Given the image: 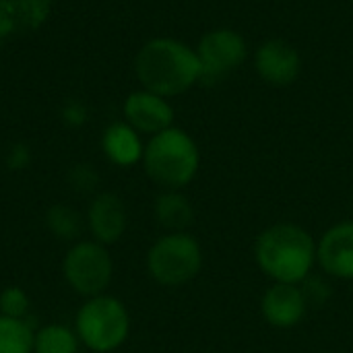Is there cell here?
Segmentation results:
<instances>
[{"mask_svg": "<svg viewBox=\"0 0 353 353\" xmlns=\"http://www.w3.org/2000/svg\"><path fill=\"white\" fill-rule=\"evenodd\" d=\"M254 261L273 283L300 285L312 275L316 265V240L306 228L279 221L259 234Z\"/></svg>", "mask_w": 353, "mask_h": 353, "instance_id": "obj_1", "label": "cell"}, {"mask_svg": "<svg viewBox=\"0 0 353 353\" xmlns=\"http://www.w3.org/2000/svg\"><path fill=\"white\" fill-rule=\"evenodd\" d=\"M137 74L147 91L172 97L201 79V64L196 52L182 41L153 39L137 56Z\"/></svg>", "mask_w": 353, "mask_h": 353, "instance_id": "obj_2", "label": "cell"}, {"mask_svg": "<svg viewBox=\"0 0 353 353\" xmlns=\"http://www.w3.org/2000/svg\"><path fill=\"white\" fill-rule=\"evenodd\" d=\"M143 163L147 176L157 186L165 190H180L194 180L201 155L190 134L170 126L168 130L153 134L143 153Z\"/></svg>", "mask_w": 353, "mask_h": 353, "instance_id": "obj_3", "label": "cell"}, {"mask_svg": "<svg viewBox=\"0 0 353 353\" xmlns=\"http://www.w3.org/2000/svg\"><path fill=\"white\" fill-rule=\"evenodd\" d=\"M205 254L201 242L188 232L161 236L147 252V271L163 288H182L203 271Z\"/></svg>", "mask_w": 353, "mask_h": 353, "instance_id": "obj_4", "label": "cell"}, {"mask_svg": "<svg viewBox=\"0 0 353 353\" xmlns=\"http://www.w3.org/2000/svg\"><path fill=\"white\" fill-rule=\"evenodd\" d=\"M130 333L126 306L112 296L89 298L77 312V335L85 347L95 353L118 350Z\"/></svg>", "mask_w": 353, "mask_h": 353, "instance_id": "obj_5", "label": "cell"}, {"mask_svg": "<svg viewBox=\"0 0 353 353\" xmlns=\"http://www.w3.org/2000/svg\"><path fill=\"white\" fill-rule=\"evenodd\" d=\"M66 283L85 298H95L105 292L114 275V263L108 248L99 242L74 244L62 263Z\"/></svg>", "mask_w": 353, "mask_h": 353, "instance_id": "obj_6", "label": "cell"}, {"mask_svg": "<svg viewBox=\"0 0 353 353\" xmlns=\"http://www.w3.org/2000/svg\"><path fill=\"white\" fill-rule=\"evenodd\" d=\"M246 41L234 29H213L209 31L196 48L201 79L207 85L217 83L232 70H236L246 60Z\"/></svg>", "mask_w": 353, "mask_h": 353, "instance_id": "obj_7", "label": "cell"}, {"mask_svg": "<svg viewBox=\"0 0 353 353\" xmlns=\"http://www.w3.org/2000/svg\"><path fill=\"white\" fill-rule=\"evenodd\" d=\"M316 265L333 279L353 281V221L331 225L316 240Z\"/></svg>", "mask_w": 353, "mask_h": 353, "instance_id": "obj_8", "label": "cell"}, {"mask_svg": "<svg viewBox=\"0 0 353 353\" xmlns=\"http://www.w3.org/2000/svg\"><path fill=\"white\" fill-rule=\"evenodd\" d=\"M261 314L273 329H294L308 314V302L300 285L271 283L261 298Z\"/></svg>", "mask_w": 353, "mask_h": 353, "instance_id": "obj_9", "label": "cell"}, {"mask_svg": "<svg viewBox=\"0 0 353 353\" xmlns=\"http://www.w3.org/2000/svg\"><path fill=\"white\" fill-rule=\"evenodd\" d=\"M256 70L269 85L288 87L300 77L302 60L292 43L283 39H271L265 41L256 52Z\"/></svg>", "mask_w": 353, "mask_h": 353, "instance_id": "obj_10", "label": "cell"}, {"mask_svg": "<svg viewBox=\"0 0 353 353\" xmlns=\"http://www.w3.org/2000/svg\"><path fill=\"white\" fill-rule=\"evenodd\" d=\"M89 230L99 244H114L118 242L128 225V213L126 205L118 194L103 192L93 199L89 213H87Z\"/></svg>", "mask_w": 353, "mask_h": 353, "instance_id": "obj_11", "label": "cell"}, {"mask_svg": "<svg viewBox=\"0 0 353 353\" xmlns=\"http://www.w3.org/2000/svg\"><path fill=\"white\" fill-rule=\"evenodd\" d=\"M124 114L134 130L147 134H159L168 130L174 122L172 105L161 95H155L151 91L132 93L124 103Z\"/></svg>", "mask_w": 353, "mask_h": 353, "instance_id": "obj_12", "label": "cell"}, {"mask_svg": "<svg viewBox=\"0 0 353 353\" xmlns=\"http://www.w3.org/2000/svg\"><path fill=\"white\" fill-rule=\"evenodd\" d=\"M155 219L168 232H186L194 223V207L180 190H165L155 199Z\"/></svg>", "mask_w": 353, "mask_h": 353, "instance_id": "obj_13", "label": "cell"}, {"mask_svg": "<svg viewBox=\"0 0 353 353\" xmlns=\"http://www.w3.org/2000/svg\"><path fill=\"white\" fill-rule=\"evenodd\" d=\"M103 151L118 165H134L143 159V145L130 124H112L103 134Z\"/></svg>", "mask_w": 353, "mask_h": 353, "instance_id": "obj_14", "label": "cell"}, {"mask_svg": "<svg viewBox=\"0 0 353 353\" xmlns=\"http://www.w3.org/2000/svg\"><path fill=\"white\" fill-rule=\"evenodd\" d=\"M79 335L64 325H48L35 333L33 353H79Z\"/></svg>", "mask_w": 353, "mask_h": 353, "instance_id": "obj_15", "label": "cell"}, {"mask_svg": "<svg viewBox=\"0 0 353 353\" xmlns=\"http://www.w3.org/2000/svg\"><path fill=\"white\" fill-rule=\"evenodd\" d=\"M35 333L21 319L0 314V353H33Z\"/></svg>", "mask_w": 353, "mask_h": 353, "instance_id": "obj_16", "label": "cell"}, {"mask_svg": "<svg viewBox=\"0 0 353 353\" xmlns=\"http://www.w3.org/2000/svg\"><path fill=\"white\" fill-rule=\"evenodd\" d=\"M46 225L60 240H74V238H79V234L83 230L81 215L74 209H70L68 205L50 207L46 213Z\"/></svg>", "mask_w": 353, "mask_h": 353, "instance_id": "obj_17", "label": "cell"}, {"mask_svg": "<svg viewBox=\"0 0 353 353\" xmlns=\"http://www.w3.org/2000/svg\"><path fill=\"white\" fill-rule=\"evenodd\" d=\"M29 296L21 288H6L0 294V314L8 319H25L29 312Z\"/></svg>", "mask_w": 353, "mask_h": 353, "instance_id": "obj_18", "label": "cell"}, {"mask_svg": "<svg viewBox=\"0 0 353 353\" xmlns=\"http://www.w3.org/2000/svg\"><path fill=\"white\" fill-rule=\"evenodd\" d=\"M300 288H302V292H304V298H306V302H308V308L325 306V304L331 300V296H333L331 285H329L325 279L314 277V275H310L306 281H302Z\"/></svg>", "mask_w": 353, "mask_h": 353, "instance_id": "obj_19", "label": "cell"}, {"mask_svg": "<svg viewBox=\"0 0 353 353\" xmlns=\"http://www.w3.org/2000/svg\"><path fill=\"white\" fill-rule=\"evenodd\" d=\"M72 184H74L77 190H91L97 184V176L93 174L91 168L81 165V168H77L72 172Z\"/></svg>", "mask_w": 353, "mask_h": 353, "instance_id": "obj_20", "label": "cell"}, {"mask_svg": "<svg viewBox=\"0 0 353 353\" xmlns=\"http://www.w3.org/2000/svg\"><path fill=\"white\" fill-rule=\"evenodd\" d=\"M27 163V151L23 147H17L10 155V168H23Z\"/></svg>", "mask_w": 353, "mask_h": 353, "instance_id": "obj_21", "label": "cell"}]
</instances>
